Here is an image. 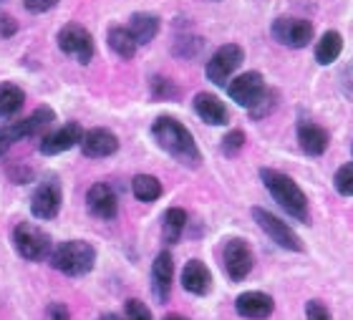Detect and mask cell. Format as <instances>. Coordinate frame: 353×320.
I'll use <instances>...</instances> for the list:
<instances>
[{"label":"cell","instance_id":"cell-1","mask_svg":"<svg viewBox=\"0 0 353 320\" xmlns=\"http://www.w3.org/2000/svg\"><path fill=\"white\" fill-rule=\"evenodd\" d=\"M152 137L159 144V149L174 157L179 164L190 169H197L202 164V152H199L197 141L192 137V131L176 121L174 117H159L152 124Z\"/></svg>","mask_w":353,"mask_h":320},{"label":"cell","instance_id":"cell-2","mask_svg":"<svg viewBox=\"0 0 353 320\" xmlns=\"http://www.w3.org/2000/svg\"><path fill=\"white\" fill-rule=\"evenodd\" d=\"M260 179H263L265 190L270 192L272 199H275L295 222H308V197H305V192L293 182V177L283 174L280 169L265 167V169H260Z\"/></svg>","mask_w":353,"mask_h":320},{"label":"cell","instance_id":"cell-3","mask_svg":"<svg viewBox=\"0 0 353 320\" xmlns=\"http://www.w3.org/2000/svg\"><path fill=\"white\" fill-rule=\"evenodd\" d=\"M51 265L68 277H81L94 270L96 250H94V245H88V242H83V240L61 242L59 248L51 252Z\"/></svg>","mask_w":353,"mask_h":320},{"label":"cell","instance_id":"cell-4","mask_svg":"<svg viewBox=\"0 0 353 320\" xmlns=\"http://www.w3.org/2000/svg\"><path fill=\"white\" fill-rule=\"evenodd\" d=\"M13 245L23 260L41 262L51 257V237L33 222H21L13 230Z\"/></svg>","mask_w":353,"mask_h":320},{"label":"cell","instance_id":"cell-5","mask_svg":"<svg viewBox=\"0 0 353 320\" xmlns=\"http://www.w3.org/2000/svg\"><path fill=\"white\" fill-rule=\"evenodd\" d=\"M252 219H255L260 230L283 250H290V252H303V250H305V245H303V240L295 234L293 227L288 225V222H283L280 217H275L272 212L263 210V207H252Z\"/></svg>","mask_w":353,"mask_h":320},{"label":"cell","instance_id":"cell-6","mask_svg":"<svg viewBox=\"0 0 353 320\" xmlns=\"http://www.w3.org/2000/svg\"><path fill=\"white\" fill-rule=\"evenodd\" d=\"M243 61H245V51L237 43L220 46V48L212 53V59L207 61L205 76L212 81L214 86H228L230 76L243 66Z\"/></svg>","mask_w":353,"mask_h":320},{"label":"cell","instance_id":"cell-7","mask_svg":"<svg viewBox=\"0 0 353 320\" xmlns=\"http://www.w3.org/2000/svg\"><path fill=\"white\" fill-rule=\"evenodd\" d=\"M272 38L285 48H305L313 41V23L305 18H290V15H280L270 26Z\"/></svg>","mask_w":353,"mask_h":320},{"label":"cell","instance_id":"cell-8","mask_svg":"<svg viewBox=\"0 0 353 320\" xmlns=\"http://www.w3.org/2000/svg\"><path fill=\"white\" fill-rule=\"evenodd\" d=\"M59 48L81 66L91 63V59H94V38L81 23H66L59 30Z\"/></svg>","mask_w":353,"mask_h":320},{"label":"cell","instance_id":"cell-9","mask_svg":"<svg viewBox=\"0 0 353 320\" xmlns=\"http://www.w3.org/2000/svg\"><path fill=\"white\" fill-rule=\"evenodd\" d=\"M222 262H225V272L232 283H243L245 277L252 272L255 265V255H252L250 245L243 237H232L228 240L225 250H222Z\"/></svg>","mask_w":353,"mask_h":320},{"label":"cell","instance_id":"cell-10","mask_svg":"<svg viewBox=\"0 0 353 320\" xmlns=\"http://www.w3.org/2000/svg\"><path fill=\"white\" fill-rule=\"evenodd\" d=\"M228 94L237 106H243V109H255V106L260 103V99L268 94L263 73L248 71V73H243V76L232 79V83H228Z\"/></svg>","mask_w":353,"mask_h":320},{"label":"cell","instance_id":"cell-11","mask_svg":"<svg viewBox=\"0 0 353 320\" xmlns=\"http://www.w3.org/2000/svg\"><path fill=\"white\" fill-rule=\"evenodd\" d=\"M61 202H63V194H61V184L56 177H48L38 184L33 197H30V212L33 217L38 219H53L59 214Z\"/></svg>","mask_w":353,"mask_h":320},{"label":"cell","instance_id":"cell-12","mask_svg":"<svg viewBox=\"0 0 353 320\" xmlns=\"http://www.w3.org/2000/svg\"><path fill=\"white\" fill-rule=\"evenodd\" d=\"M83 126L76 124V121H68V124L59 126L56 131H51V134H46L43 139H41V154H46V157H56V154H63L68 152V149H74V146H81L83 141Z\"/></svg>","mask_w":353,"mask_h":320},{"label":"cell","instance_id":"cell-13","mask_svg":"<svg viewBox=\"0 0 353 320\" xmlns=\"http://www.w3.org/2000/svg\"><path fill=\"white\" fill-rule=\"evenodd\" d=\"M172 280H174V260H172V252L162 250L152 262V292L159 303H167L170 298Z\"/></svg>","mask_w":353,"mask_h":320},{"label":"cell","instance_id":"cell-14","mask_svg":"<svg viewBox=\"0 0 353 320\" xmlns=\"http://www.w3.org/2000/svg\"><path fill=\"white\" fill-rule=\"evenodd\" d=\"M81 152L88 159H103V157H111V154L119 152V139L109 129H91L83 134Z\"/></svg>","mask_w":353,"mask_h":320},{"label":"cell","instance_id":"cell-15","mask_svg":"<svg viewBox=\"0 0 353 320\" xmlns=\"http://www.w3.org/2000/svg\"><path fill=\"white\" fill-rule=\"evenodd\" d=\"M272 298L268 292H260V290H248L243 295H237L235 300V310L237 315H243L248 320H265L272 315Z\"/></svg>","mask_w":353,"mask_h":320},{"label":"cell","instance_id":"cell-16","mask_svg":"<svg viewBox=\"0 0 353 320\" xmlns=\"http://www.w3.org/2000/svg\"><path fill=\"white\" fill-rule=\"evenodd\" d=\"M298 144L308 157H321L331 144V134L316 121H298Z\"/></svg>","mask_w":353,"mask_h":320},{"label":"cell","instance_id":"cell-17","mask_svg":"<svg viewBox=\"0 0 353 320\" xmlns=\"http://www.w3.org/2000/svg\"><path fill=\"white\" fill-rule=\"evenodd\" d=\"M86 204H88V212L99 219H114L119 212L117 194H114V190H111L109 184H103V182L94 184V187L88 190Z\"/></svg>","mask_w":353,"mask_h":320},{"label":"cell","instance_id":"cell-18","mask_svg":"<svg viewBox=\"0 0 353 320\" xmlns=\"http://www.w3.org/2000/svg\"><path fill=\"white\" fill-rule=\"evenodd\" d=\"M192 106H194V111H197V117L210 126H225L230 121L228 106H225V103H222L214 94L202 91V94L194 96Z\"/></svg>","mask_w":353,"mask_h":320},{"label":"cell","instance_id":"cell-19","mask_svg":"<svg viewBox=\"0 0 353 320\" xmlns=\"http://www.w3.org/2000/svg\"><path fill=\"white\" fill-rule=\"evenodd\" d=\"M182 288L192 295H210L212 290V272L202 260H190L182 270Z\"/></svg>","mask_w":353,"mask_h":320},{"label":"cell","instance_id":"cell-20","mask_svg":"<svg viewBox=\"0 0 353 320\" xmlns=\"http://www.w3.org/2000/svg\"><path fill=\"white\" fill-rule=\"evenodd\" d=\"M159 15L154 13H134L132 18H129V26L126 28L132 30L134 41L139 46H147L152 43L157 38V33H159Z\"/></svg>","mask_w":353,"mask_h":320},{"label":"cell","instance_id":"cell-21","mask_svg":"<svg viewBox=\"0 0 353 320\" xmlns=\"http://www.w3.org/2000/svg\"><path fill=\"white\" fill-rule=\"evenodd\" d=\"M106 41H109V48L114 53H117L119 59H134L137 56V48H139V43L134 41L132 30L126 28V26H114V28H109V36H106Z\"/></svg>","mask_w":353,"mask_h":320},{"label":"cell","instance_id":"cell-22","mask_svg":"<svg viewBox=\"0 0 353 320\" xmlns=\"http://www.w3.org/2000/svg\"><path fill=\"white\" fill-rule=\"evenodd\" d=\"M53 121H56V111L51 106H38L30 117L21 119L23 131H26V139L30 137H46V131L51 129Z\"/></svg>","mask_w":353,"mask_h":320},{"label":"cell","instance_id":"cell-23","mask_svg":"<svg viewBox=\"0 0 353 320\" xmlns=\"http://www.w3.org/2000/svg\"><path fill=\"white\" fill-rule=\"evenodd\" d=\"M341 51H343V36L339 30H325L316 46V61L321 66H331L333 61H339Z\"/></svg>","mask_w":353,"mask_h":320},{"label":"cell","instance_id":"cell-24","mask_svg":"<svg viewBox=\"0 0 353 320\" xmlns=\"http://www.w3.org/2000/svg\"><path fill=\"white\" fill-rule=\"evenodd\" d=\"M26 103V94L21 86H15L10 81L0 83V119H10L23 109Z\"/></svg>","mask_w":353,"mask_h":320},{"label":"cell","instance_id":"cell-25","mask_svg":"<svg viewBox=\"0 0 353 320\" xmlns=\"http://www.w3.org/2000/svg\"><path fill=\"white\" fill-rule=\"evenodd\" d=\"M184 227H187V212L182 207H170L162 217V237L167 245H174L182 237Z\"/></svg>","mask_w":353,"mask_h":320},{"label":"cell","instance_id":"cell-26","mask_svg":"<svg viewBox=\"0 0 353 320\" xmlns=\"http://www.w3.org/2000/svg\"><path fill=\"white\" fill-rule=\"evenodd\" d=\"M132 192L139 202H157L162 197V182L152 174H137L132 179Z\"/></svg>","mask_w":353,"mask_h":320},{"label":"cell","instance_id":"cell-27","mask_svg":"<svg viewBox=\"0 0 353 320\" xmlns=\"http://www.w3.org/2000/svg\"><path fill=\"white\" fill-rule=\"evenodd\" d=\"M26 139V131H23L21 121H13V124H6L0 126V154H6L15 141H21Z\"/></svg>","mask_w":353,"mask_h":320},{"label":"cell","instance_id":"cell-28","mask_svg":"<svg viewBox=\"0 0 353 320\" xmlns=\"http://www.w3.org/2000/svg\"><path fill=\"white\" fill-rule=\"evenodd\" d=\"M333 184H336L339 194L353 197V161L343 164V167L336 172V177H333Z\"/></svg>","mask_w":353,"mask_h":320},{"label":"cell","instance_id":"cell-29","mask_svg":"<svg viewBox=\"0 0 353 320\" xmlns=\"http://www.w3.org/2000/svg\"><path fill=\"white\" fill-rule=\"evenodd\" d=\"M124 313H126V320H154L152 318V310L147 308V303H141V300H137V298L126 300Z\"/></svg>","mask_w":353,"mask_h":320},{"label":"cell","instance_id":"cell-30","mask_svg":"<svg viewBox=\"0 0 353 320\" xmlns=\"http://www.w3.org/2000/svg\"><path fill=\"white\" fill-rule=\"evenodd\" d=\"M243 146H245V131L243 129H232L228 137L222 139V152L228 154V157L237 154L240 149H243Z\"/></svg>","mask_w":353,"mask_h":320},{"label":"cell","instance_id":"cell-31","mask_svg":"<svg viewBox=\"0 0 353 320\" xmlns=\"http://www.w3.org/2000/svg\"><path fill=\"white\" fill-rule=\"evenodd\" d=\"M275 99H278V94L268 88V94H265L263 99H260L258 106H255V109H250V117H252V119H265L272 109H275V103H278Z\"/></svg>","mask_w":353,"mask_h":320},{"label":"cell","instance_id":"cell-32","mask_svg":"<svg viewBox=\"0 0 353 320\" xmlns=\"http://www.w3.org/2000/svg\"><path fill=\"white\" fill-rule=\"evenodd\" d=\"M305 318L308 320H333L331 310H328L325 303H321V300H308V303H305Z\"/></svg>","mask_w":353,"mask_h":320},{"label":"cell","instance_id":"cell-33","mask_svg":"<svg viewBox=\"0 0 353 320\" xmlns=\"http://www.w3.org/2000/svg\"><path fill=\"white\" fill-rule=\"evenodd\" d=\"M152 91H154L157 99H174L179 91L174 88V83L167 79H154L152 81Z\"/></svg>","mask_w":353,"mask_h":320},{"label":"cell","instance_id":"cell-34","mask_svg":"<svg viewBox=\"0 0 353 320\" xmlns=\"http://www.w3.org/2000/svg\"><path fill=\"white\" fill-rule=\"evenodd\" d=\"M43 320H71V313H68V308L63 303H51L46 308Z\"/></svg>","mask_w":353,"mask_h":320},{"label":"cell","instance_id":"cell-35","mask_svg":"<svg viewBox=\"0 0 353 320\" xmlns=\"http://www.w3.org/2000/svg\"><path fill=\"white\" fill-rule=\"evenodd\" d=\"M23 6H26V10H30V13H46V10H51V8L59 6V0H23Z\"/></svg>","mask_w":353,"mask_h":320},{"label":"cell","instance_id":"cell-36","mask_svg":"<svg viewBox=\"0 0 353 320\" xmlns=\"http://www.w3.org/2000/svg\"><path fill=\"white\" fill-rule=\"evenodd\" d=\"M15 28H18V26H15L13 18H8V15H0V33H3V36H13Z\"/></svg>","mask_w":353,"mask_h":320},{"label":"cell","instance_id":"cell-37","mask_svg":"<svg viewBox=\"0 0 353 320\" xmlns=\"http://www.w3.org/2000/svg\"><path fill=\"white\" fill-rule=\"evenodd\" d=\"M99 320H121V318H119L117 313H103V315H101V318H99Z\"/></svg>","mask_w":353,"mask_h":320},{"label":"cell","instance_id":"cell-38","mask_svg":"<svg viewBox=\"0 0 353 320\" xmlns=\"http://www.w3.org/2000/svg\"><path fill=\"white\" fill-rule=\"evenodd\" d=\"M164 320H190V318H184V315H167Z\"/></svg>","mask_w":353,"mask_h":320},{"label":"cell","instance_id":"cell-39","mask_svg":"<svg viewBox=\"0 0 353 320\" xmlns=\"http://www.w3.org/2000/svg\"><path fill=\"white\" fill-rule=\"evenodd\" d=\"M351 152H353V144H351Z\"/></svg>","mask_w":353,"mask_h":320}]
</instances>
